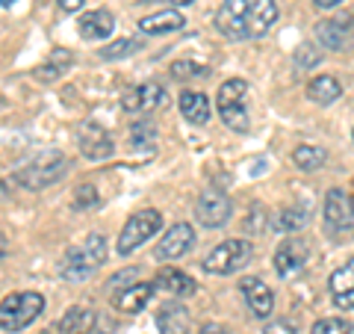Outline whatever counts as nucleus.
I'll return each instance as SVG.
<instances>
[{
    "mask_svg": "<svg viewBox=\"0 0 354 334\" xmlns=\"http://www.w3.org/2000/svg\"><path fill=\"white\" fill-rule=\"evenodd\" d=\"M65 166H68V160H65L62 151H41L39 157L21 166L12 175V181L21 189H27V193H39V189H48L59 181L65 175Z\"/></svg>",
    "mask_w": 354,
    "mask_h": 334,
    "instance_id": "f257e3e1",
    "label": "nucleus"
},
{
    "mask_svg": "<svg viewBox=\"0 0 354 334\" xmlns=\"http://www.w3.org/2000/svg\"><path fill=\"white\" fill-rule=\"evenodd\" d=\"M44 310V296L36 290L27 293H9L3 302H0V328L3 331H24L30 322H36V317H41Z\"/></svg>",
    "mask_w": 354,
    "mask_h": 334,
    "instance_id": "f03ea898",
    "label": "nucleus"
},
{
    "mask_svg": "<svg viewBox=\"0 0 354 334\" xmlns=\"http://www.w3.org/2000/svg\"><path fill=\"white\" fill-rule=\"evenodd\" d=\"M245 98H248V83L239 80V77L225 80L218 86V95H216V107H218L221 121H225L230 130H236V133H248V128H251Z\"/></svg>",
    "mask_w": 354,
    "mask_h": 334,
    "instance_id": "7ed1b4c3",
    "label": "nucleus"
},
{
    "mask_svg": "<svg viewBox=\"0 0 354 334\" xmlns=\"http://www.w3.org/2000/svg\"><path fill=\"white\" fill-rule=\"evenodd\" d=\"M254 258L248 240H225L204 258V270L209 275H234Z\"/></svg>",
    "mask_w": 354,
    "mask_h": 334,
    "instance_id": "20e7f679",
    "label": "nucleus"
},
{
    "mask_svg": "<svg viewBox=\"0 0 354 334\" xmlns=\"http://www.w3.org/2000/svg\"><path fill=\"white\" fill-rule=\"evenodd\" d=\"M162 228V213L160 210H139L136 216L127 219V225L121 228V237H118V254H127L136 252L139 246H145L151 237H157V231Z\"/></svg>",
    "mask_w": 354,
    "mask_h": 334,
    "instance_id": "39448f33",
    "label": "nucleus"
},
{
    "mask_svg": "<svg viewBox=\"0 0 354 334\" xmlns=\"http://www.w3.org/2000/svg\"><path fill=\"white\" fill-rule=\"evenodd\" d=\"M351 198L342 189H328L325 195V228L330 237H348L351 234Z\"/></svg>",
    "mask_w": 354,
    "mask_h": 334,
    "instance_id": "423d86ee",
    "label": "nucleus"
},
{
    "mask_svg": "<svg viewBox=\"0 0 354 334\" xmlns=\"http://www.w3.org/2000/svg\"><path fill=\"white\" fill-rule=\"evenodd\" d=\"M230 213H234V204H230V198L225 193H218V189H207L195 202V216L204 228H221L230 219Z\"/></svg>",
    "mask_w": 354,
    "mask_h": 334,
    "instance_id": "0eeeda50",
    "label": "nucleus"
},
{
    "mask_svg": "<svg viewBox=\"0 0 354 334\" xmlns=\"http://www.w3.org/2000/svg\"><path fill=\"white\" fill-rule=\"evenodd\" d=\"M77 146H80L83 157H88V160H106V157H113V151H115L113 137H109L97 121H83V125L77 128Z\"/></svg>",
    "mask_w": 354,
    "mask_h": 334,
    "instance_id": "6e6552de",
    "label": "nucleus"
},
{
    "mask_svg": "<svg viewBox=\"0 0 354 334\" xmlns=\"http://www.w3.org/2000/svg\"><path fill=\"white\" fill-rule=\"evenodd\" d=\"M248 0H225L216 12V27L227 39H245L248 36Z\"/></svg>",
    "mask_w": 354,
    "mask_h": 334,
    "instance_id": "1a4fd4ad",
    "label": "nucleus"
},
{
    "mask_svg": "<svg viewBox=\"0 0 354 334\" xmlns=\"http://www.w3.org/2000/svg\"><path fill=\"white\" fill-rule=\"evenodd\" d=\"M307 254H310V243L307 240H283L278 252H274V272L281 278H295L298 272L304 270L307 263Z\"/></svg>",
    "mask_w": 354,
    "mask_h": 334,
    "instance_id": "9d476101",
    "label": "nucleus"
},
{
    "mask_svg": "<svg viewBox=\"0 0 354 334\" xmlns=\"http://www.w3.org/2000/svg\"><path fill=\"white\" fill-rule=\"evenodd\" d=\"M195 246V231L192 225H186V222H177L165 231V237L160 240L157 246V261H180L186 252Z\"/></svg>",
    "mask_w": 354,
    "mask_h": 334,
    "instance_id": "9b49d317",
    "label": "nucleus"
},
{
    "mask_svg": "<svg viewBox=\"0 0 354 334\" xmlns=\"http://www.w3.org/2000/svg\"><path fill=\"white\" fill-rule=\"evenodd\" d=\"M239 293L248 302L251 314L257 317V319H269L272 317V310H274V293L260 281L257 275L242 278V281H239Z\"/></svg>",
    "mask_w": 354,
    "mask_h": 334,
    "instance_id": "f8f14e48",
    "label": "nucleus"
},
{
    "mask_svg": "<svg viewBox=\"0 0 354 334\" xmlns=\"http://www.w3.org/2000/svg\"><path fill=\"white\" fill-rule=\"evenodd\" d=\"M165 98V89L160 83H139L124 92L121 98V107L127 109V113H151L153 107H160Z\"/></svg>",
    "mask_w": 354,
    "mask_h": 334,
    "instance_id": "ddd939ff",
    "label": "nucleus"
},
{
    "mask_svg": "<svg viewBox=\"0 0 354 334\" xmlns=\"http://www.w3.org/2000/svg\"><path fill=\"white\" fill-rule=\"evenodd\" d=\"M330 296H334V305L339 310L354 308V258H348L330 275Z\"/></svg>",
    "mask_w": 354,
    "mask_h": 334,
    "instance_id": "4468645a",
    "label": "nucleus"
},
{
    "mask_svg": "<svg viewBox=\"0 0 354 334\" xmlns=\"http://www.w3.org/2000/svg\"><path fill=\"white\" fill-rule=\"evenodd\" d=\"M278 3L274 0H254L251 9H248V36L251 39H263L266 33L274 27L278 21Z\"/></svg>",
    "mask_w": 354,
    "mask_h": 334,
    "instance_id": "2eb2a0df",
    "label": "nucleus"
},
{
    "mask_svg": "<svg viewBox=\"0 0 354 334\" xmlns=\"http://www.w3.org/2000/svg\"><path fill=\"white\" fill-rule=\"evenodd\" d=\"M189 310L180 302H165L157 310V331L160 334H189Z\"/></svg>",
    "mask_w": 354,
    "mask_h": 334,
    "instance_id": "dca6fc26",
    "label": "nucleus"
},
{
    "mask_svg": "<svg viewBox=\"0 0 354 334\" xmlns=\"http://www.w3.org/2000/svg\"><path fill=\"white\" fill-rule=\"evenodd\" d=\"M77 30H80V36L86 42H101L106 39L109 33L115 30V18L113 12H106V9H95V12H83L80 24H77Z\"/></svg>",
    "mask_w": 354,
    "mask_h": 334,
    "instance_id": "f3484780",
    "label": "nucleus"
},
{
    "mask_svg": "<svg viewBox=\"0 0 354 334\" xmlns=\"http://www.w3.org/2000/svg\"><path fill=\"white\" fill-rule=\"evenodd\" d=\"M183 27H186V18H183V12H177V9H162V12L145 15L139 21V30L148 33V36H165V33H177Z\"/></svg>",
    "mask_w": 354,
    "mask_h": 334,
    "instance_id": "a211bd4d",
    "label": "nucleus"
},
{
    "mask_svg": "<svg viewBox=\"0 0 354 334\" xmlns=\"http://www.w3.org/2000/svg\"><path fill=\"white\" fill-rule=\"evenodd\" d=\"M153 290H157L153 284H133V287H124L121 293L113 296V305H115L118 310H124V314H139V310H145V305L153 299Z\"/></svg>",
    "mask_w": 354,
    "mask_h": 334,
    "instance_id": "6ab92c4d",
    "label": "nucleus"
},
{
    "mask_svg": "<svg viewBox=\"0 0 354 334\" xmlns=\"http://www.w3.org/2000/svg\"><path fill=\"white\" fill-rule=\"evenodd\" d=\"M92 272H95L92 263L83 258V249H80V246L68 249V252H65V258L59 261V275L65 278V281H71V284L88 281V278H92Z\"/></svg>",
    "mask_w": 354,
    "mask_h": 334,
    "instance_id": "aec40b11",
    "label": "nucleus"
},
{
    "mask_svg": "<svg viewBox=\"0 0 354 334\" xmlns=\"http://www.w3.org/2000/svg\"><path fill=\"white\" fill-rule=\"evenodd\" d=\"M351 33H354V27H346V21H342V18H337V21H319V24H316V39L328 51H342L348 44Z\"/></svg>",
    "mask_w": 354,
    "mask_h": 334,
    "instance_id": "412c9836",
    "label": "nucleus"
},
{
    "mask_svg": "<svg viewBox=\"0 0 354 334\" xmlns=\"http://www.w3.org/2000/svg\"><path fill=\"white\" fill-rule=\"evenodd\" d=\"M157 287H162V290H169L171 296H192L198 290V284H195V278L192 275H186L180 270H174V266H165V270L157 272Z\"/></svg>",
    "mask_w": 354,
    "mask_h": 334,
    "instance_id": "4be33fe9",
    "label": "nucleus"
},
{
    "mask_svg": "<svg viewBox=\"0 0 354 334\" xmlns=\"http://www.w3.org/2000/svg\"><path fill=\"white\" fill-rule=\"evenodd\" d=\"M339 95H342V83L337 80V77H330V74H319V77H313V80L307 83V98L313 104H319V107L334 104Z\"/></svg>",
    "mask_w": 354,
    "mask_h": 334,
    "instance_id": "5701e85b",
    "label": "nucleus"
},
{
    "mask_svg": "<svg viewBox=\"0 0 354 334\" xmlns=\"http://www.w3.org/2000/svg\"><path fill=\"white\" fill-rule=\"evenodd\" d=\"M92 328H95V310L80 308V305L65 310L57 326L59 334H92Z\"/></svg>",
    "mask_w": 354,
    "mask_h": 334,
    "instance_id": "b1692460",
    "label": "nucleus"
},
{
    "mask_svg": "<svg viewBox=\"0 0 354 334\" xmlns=\"http://www.w3.org/2000/svg\"><path fill=\"white\" fill-rule=\"evenodd\" d=\"M180 113L189 125H207L209 121V98L204 92H183L180 95Z\"/></svg>",
    "mask_w": 354,
    "mask_h": 334,
    "instance_id": "393cba45",
    "label": "nucleus"
},
{
    "mask_svg": "<svg viewBox=\"0 0 354 334\" xmlns=\"http://www.w3.org/2000/svg\"><path fill=\"white\" fill-rule=\"evenodd\" d=\"M325 160H328V151L319 148V146H298V148L292 151V163H295L301 172H316V169H322Z\"/></svg>",
    "mask_w": 354,
    "mask_h": 334,
    "instance_id": "a878e982",
    "label": "nucleus"
},
{
    "mask_svg": "<svg viewBox=\"0 0 354 334\" xmlns=\"http://www.w3.org/2000/svg\"><path fill=\"white\" fill-rule=\"evenodd\" d=\"M307 207H283L278 216L272 219V228L274 231H283V234H295L307 225Z\"/></svg>",
    "mask_w": 354,
    "mask_h": 334,
    "instance_id": "bb28decb",
    "label": "nucleus"
},
{
    "mask_svg": "<svg viewBox=\"0 0 354 334\" xmlns=\"http://www.w3.org/2000/svg\"><path fill=\"white\" fill-rule=\"evenodd\" d=\"M80 249H83V258L92 263V270H97V266L106 263L109 249H106V237H101V234H88Z\"/></svg>",
    "mask_w": 354,
    "mask_h": 334,
    "instance_id": "cd10ccee",
    "label": "nucleus"
},
{
    "mask_svg": "<svg viewBox=\"0 0 354 334\" xmlns=\"http://www.w3.org/2000/svg\"><path fill=\"white\" fill-rule=\"evenodd\" d=\"M130 146L142 154H153V148H157V133H153L148 121H136V125L130 128Z\"/></svg>",
    "mask_w": 354,
    "mask_h": 334,
    "instance_id": "c85d7f7f",
    "label": "nucleus"
},
{
    "mask_svg": "<svg viewBox=\"0 0 354 334\" xmlns=\"http://www.w3.org/2000/svg\"><path fill=\"white\" fill-rule=\"evenodd\" d=\"M142 48L139 39H118L113 44H106V48L101 51V60H124L130 57V53H136Z\"/></svg>",
    "mask_w": 354,
    "mask_h": 334,
    "instance_id": "c756f323",
    "label": "nucleus"
},
{
    "mask_svg": "<svg viewBox=\"0 0 354 334\" xmlns=\"http://www.w3.org/2000/svg\"><path fill=\"white\" fill-rule=\"evenodd\" d=\"M68 65H71V53L68 51H59V53H53L48 65H41V69L36 71V77H39V80H53V77L62 74Z\"/></svg>",
    "mask_w": 354,
    "mask_h": 334,
    "instance_id": "7c9ffc66",
    "label": "nucleus"
},
{
    "mask_svg": "<svg viewBox=\"0 0 354 334\" xmlns=\"http://www.w3.org/2000/svg\"><path fill=\"white\" fill-rule=\"evenodd\" d=\"M351 322L342 319V317H325L313 322V328H310V334H351Z\"/></svg>",
    "mask_w": 354,
    "mask_h": 334,
    "instance_id": "2f4dec72",
    "label": "nucleus"
},
{
    "mask_svg": "<svg viewBox=\"0 0 354 334\" xmlns=\"http://www.w3.org/2000/svg\"><path fill=\"white\" fill-rule=\"evenodd\" d=\"M207 74H209L207 65H198L189 60H177L171 65V77H177V80H186V77H207Z\"/></svg>",
    "mask_w": 354,
    "mask_h": 334,
    "instance_id": "473e14b6",
    "label": "nucleus"
},
{
    "mask_svg": "<svg viewBox=\"0 0 354 334\" xmlns=\"http://www.w3.org/2000/svg\"><path fill=\"white\" fill-rule=\"evenodd\" d=\"M101 204V195H97V189L95 186H77L74 189V207L77 210H92V207H97Z\"/></svg>",
    "mask_w": 354,
    "mask_h": 334,
    "instance_id": "72a5a7b5",
    "label": "nucleus"
},
{
    "mask_svg": "<svg viewBox=\"0 0 354 334\" xmlns=\"http://www.w3.org/2000/svg\"><path fill=\"white\" fill-rule=\"evenodd\" d=\"M319 60H322V53H319V48H313V44H301V48L295 51V65L298 69H304V71L316 69Z\"/></svg>",
    "mask_w": 354,
    "mask_h": 334,
    "instance_id": "f704fd0d",
    "label": "nucleus"
},
{
    "mask_svg": "<svg viewBox=\"0 0 354 334\" xmlns=\"http://www.w3.org/2000/svg\"><path fill=\"white\" fill-rule=\"evenodd\" d=\"M263 334H298V328H295V322H290V319H272L269 326L263 328Z\"/></svg>",
    "mask_w": 354,
    "mask_h": 334,
    "instance_id": "c9c22d12",
    "label": "nucleus"
},
{
    "mask_svg": "<svg viewBox=\"0 0 354 334\" xmlns=\"http://www.w3.org/2000/svg\"><path fill=\"white\" fill-rule=\"evenodd\" d=\"M133 278H136V270H124V272H118L115 278H109V284H106V287H109V290L115 293L121 281H133Z\"/></svg>",
    "mask_w": 354,
    "mask_h": 334,
    "instance_id": "e433bc0d",
    "label": "nucleus"
},
{
    "mask_svg": "<svg viewBox=\"0 0 354 334\" xmlns=\"http://www.w3.org/2000/svg\"><path fill=\"white\" fill-rule=\"evenodd\" d=\"M83 3H86V0H59V9H62V12H77Z\"/></svg>",
    "mask_w": 354,
    "mask_h": 334,
    "instance_id": "4c0bfd02",
    "label": "nucleus"
},
{
    "mask_svg": "<svg viewBox=\"0 0 354 334\" xmlns=\"http://www.w3.org/2000/svg\"><path fill=\"white\" fill-rule=\"evenodd\" d=\"M201 334H227V328L218 326V322H207V326L201 328Z\"/></svg>",
    "mask_w": 354,
    "mask_h": 334,
    "instance_id": "58836bf2",
    "label": "nucleus"
},
{
    "mask_svg": "<svg viewBox=\"0 0 354 334\" xmlns=\"http://www.w3.org/2000/svg\"><path fill=\"white\" fill-rule=\"evenodd\" d=\"M342 0H313V6L316 9H334V6H339Z\"/></svg>",
    "mask_w": 354,
    "mask_h": 334,
    "instance_id": "ea45409f",
    "label": "nucleus"
},
{
    "mask_svg": "<svg viewBox=\"0 0 354 334\" xmlns=\"http://www.w3.org/2000/svg\"><path fill=\"white\" fill-rule=\"evenodd\" d=\"M6 252H9V243H6V237H3V234H0V261L6 258Z\"/></svg>",
    "mask_w": 354,
    "mask_h": 334,
    "instance_id": "a19ab883",
    "label": "nucleus"
},
{
    "mask_svg": "<svg viewBox=\"0 0 354 334\" xmlns=\"http://www.w3.org/2000/svg\"><path fill=\"white\" fill-rule=\"evenodd\" d=\"M169 3H177V6H189V3H195V0H169Z\"/></svg>",
    "mask_w": 354,
    "mask_h": 334,
    "instance_id": "79ce46f5",
    "label": "nucleus"
},
{
    "mask_svg": "<svg viewBox=\"0 0 354 334\" xmlns=\"http://www.w3.org/2000/svg\"><path fill=\"white\" fill-rule=\"evenodd\" d=\"M15 3V0H0V6H12Z\"/></svg>",
    "mask_w": 354,
    "mask_h": 334,
    "instance_id": "37998d69",
    "label": "nucleus"
},
{
    "mask_svg": "<svg viewBox=\"0 0 354 334\" xmlns=\"http://www.w3.org/2000/svg\"><path fill=\"white\" fill-rule=\"evenodd\" d=\"M351 213H354V198H351Z\"/></svg>",
    "mask_w": 354,
    "mask_h": 334,
    "instance_id": "c03bdc74",
    "label": "nucleus"
}]
</instances>
